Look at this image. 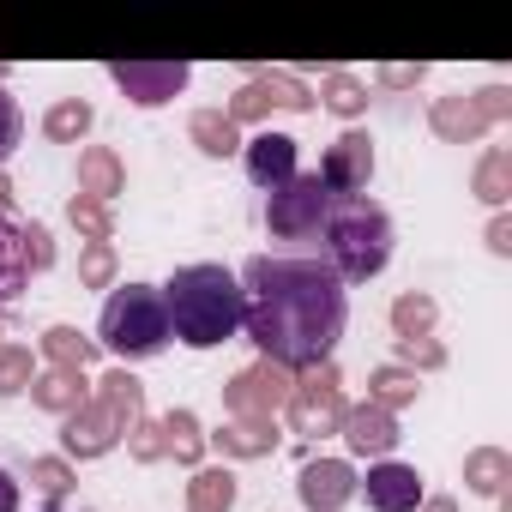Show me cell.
<instances>
[{
    "instance_id": "cell-1",
    "label": "cell",
    "mask_w": 512,
    "mask_h": 512,
    "mask_svg": "<svg viewBox=\"0 0 512 512\" xmlns=\"http://www.w3.org/2000/svg\"><path fill=\"white\" fill-rule=\"evenodd\" d=\"M235 284H241V332L260 344V362L284 374L332 362L344 320H350V296L326 260L260 253V260L241 266Z\"/></svg>"
},
{
    "instance_id": "cell-2",
    "label": "cell",
    "mask_w": 512,
    "mask_h": 512,
    "mask_svg": "<svg viewBox=\"0 0 512 512\" xmlns=\"http://www.w3.org/2000/svg\"><path fill=\"white\" fill-rule=\"evenodd\" d=\"M157 296L169 314V338H181L187 350H217L241 332V284H235V272H223L211 260L181 266Z\"/></svg>"
},
{
    "instance_id": "cell-3",
    "label": "cell",
    "mask_w": 512,
    "mask_h": 512,
    "mask_svg": "<svg viewBox=\"0 0 512 512\" xmlns=\"http://www.w3.org/2000/svg\"><path fill=\"white\" fill-rule=\"evenodd\" d=\"M320 235H326V266H332L338 284H368V278H380L386 260H392V241H398V235H392V217H386L368 193L332 199Z\"/></svg>"
},
{
    "instance_id": "cell-4",
    "label": "cell",
    "mask_w": 512,
    "mask_h": 512,
    "mask_svg": "<svg viewBox=\"0 0 512 512\" xmlns=\"http://www.w3.org/2000/svg\"><path fill=\"white\" fill-rule=\"evenodd\" d=\"M97 350L121 356V368L127 362H151V356L169 350V314H163L157 284H121V290H109L103 320H97Z\"/></svg>"
},
{
    "instance_id": "cell-5",
    "label": "cell",
    "mask_w": 512,
    "mask_h": 512,
    "mask_svg": "<svg viewBox=\"0 0 512 512\" xmlns=\"http://www.w3.org/2000/svg\"><path fill=\"white\" fill-rule=\"evenodd\" d=\"M512 121V91L506 85H482V91H452V97H434L428 109V127L434 139L446 145H476L488 127Z\"/></svg>"
},
{
    "instance_id": "cell-6",
    "label": "cell",
    "mask_w": 512,
    "mask_h": 512,
    "mask_svg": "<svg viewBox=\"0 0 512 512\" xmlns=\"http://www.w3.org/2000/svg\"><path fill=\"white\" fill-rule=\"evenodd\" d=\"M344 410H350V404H344V374H338V362L302 368V374H296V392H290V404H284L290 434H302V440H326V434H338Z\"/></svg>"
},
{
    "instance_id": "cell-7",
    "label": "cell",
    "mask_w": 512,
    "mask_h": 512,
    "mask_svg": "<svg viewBox=\"0 0 512 512\" xmlns=\"http://www.w3.org/2000/svg\"><path fill=\"white\" fill-rule=\"evenodd\" d=\"M326 211H332V193H326V181L320 175H290L272 199H266V229L278 235V241H308V235H320V223H326Z\"/></svg>"
},
{
    "instance_id": "cell-8",
    "label": "cell",
    "mask_w": 512,
    "mask_h": 512,
    "mask_svg": "<svg viewBox=\"0 0 512 512\" xmlns=\"http://www.w3.org/2000/svg\"><path fill=\"white\" fill-rule=\"evenodd\" d=\"M290 392H296V374H284V368H272V362H253V368H241V374L223 386V410H229V416L278 422L284 404H290Z\"/></svg>"
},
{
    "instance_id": "cell-9",
    "label": "cell",
    "mask_w": 512,
    "mask_h": 512,
    "mask_svg": "<svg viewBox=\"0 0 512 512\" xmlns=\"http://www.w3.org/2000/svg\"><path fill=\"white\" fill-rule=\"evenodd\" d=\"M320 181H326V193L332 199H356V193H368V181H374V145H368V133H338L332 145H326V157H320V169H314Z\"/></svg>"
},
{
    "instance_id": "cell-10",
    "label": "cell",
    "mask_w": 512,
    "mask_h": 512,
    "mask_svg": "<svg viewBox=\"0 0 512 512\" xmlns=\"http://www.w3.org/2000/svg\"><path fill=\"white\" fill-rule=\"evenodd\" d=\"M109 79L127 91V103L157 109V103H175V97L187 91L193 73H187V61H115Z\"/></svg>"
},
{
    "instance_id": "cell-11",
    "label": "cell",
    "mask_w": 512,
    "mask_h": 512,
    "mask_svg": "<svg viewBox=\"0 0 512 512\" xmlns=\"http://www.w3.org/2000/svg\"><path fill=\"white\" fill-rule=\"evenodd\" d=\"M121 446V428H115V416L91 398V404H79L73 416H61V458L73 464V458H103V452H115Z\"/></svg>"
},
{
    "instance_id": "cell-12",
    "label": "cell",
    "mask_w": 512,
    "mask_h": 512,
    "mask_svg": "<svg viewBox=\"0 0 512 512\" xmlns=\"http://www.w3.org/2000/svg\"><path fill=\"white\" fill-rule=\"evenodd\" d=\"M296 494H302L308 512H338V506L356 500V470L344 458H308L302 476H296Z\"/></svg>"
},
{
    "instance_id": "cell-13",
    "label": "cell",
    "mask_w": 512,
    "mask_h": 512,
    "mask_svg": "<svg viewBox=\"0 0 512 512\" xmlns=\"http://www.w3.org/2000/svg\"><path fill=\"white\" fill-rule=\"evenodd\" d=\"M241 163H247V181L253 187H266V193H278L290 175H296V139L290 133H253V139H241Z\"/></svg>"
},
{
    "instance_id": "cell-14",
    "label": "cell",
    "mask_w": 512,
    "mask_h": 512,
    "mask_svg": "<svg viewBox=\"0 0 512 512\" xmlns=\"http://www.w3.org/2000/svg\"><path fill=\"white\" fill-rule=\"evenodd\" d=\"M362 494H368V506L374 512H416L428 494H422V476H416V464H398V458H380V464H368V482H362Z\"/></svg>"
},
{
    "instance_id": "cell-15",
    "label": "cell",
    "mask_w": 512,
    "mask_h": 512,
    "mask_svg": "<svg viewBox=\"0 0 512 512\" xmlns=\"http://www.w3.org/2000/svg\"><path fill=\"white\" fill-rule=\"evenodd\" d=\"M338 434H344V446L362 452V458H392V446L404 440V434H398V416L380 410V404H350L344 422H338Z\"/></svg>"
},
{
    "instance_id": "cell-16",
    "label": "cell",
    "mask_w": 512,
    "mask_h": 512,
    "mask_svg": "<svg viewBox=\"0 0 512 512\" xmlns=\"http://www.w3.org/2000/svg\"><path fill=\"white\" fill-rule=\"evenodd\" d=\"M278 422H260V416H223L217 434H205V446H217L223 458H272L278 452Z\"/></svg>"
},
{
    "instance_id": "cell-17",
    "label": "cell",
    "mask_w": 512,
    "mask_h": 512,
    "mask_svg": "<svg viewBox=\"0 0 512 512\" xmlns=\"http://www.w3.org/2000/svg\"><path fill=\"white\" fill-rule=\"evenodd\" d=\"M31 404L49 410V416H73L79 404H91V380L73 374V368H37V380H31Z\"/></svg>"
},
{
    "instance_id": "cell-18",
    "label": "cell",
    "mask_w": 512,
    "mask_h": 512,
    "mask_svg": "<svg viewBox=\"0 0 512 512\" xmlns=\"http://www.w3.org/2000/svg\"><path fill=\"white\" fill-rule=\"evenodd\" d=\"M91 398H97V404H103V410L115 416L121 440H127V434H133V428L145 422V386H139V380H133L127 368H109V374L97 380V392H91Z\"/></svg>"
},
{
    "instance_id": "cell-19",
    "label": "cell",
    "mask_w": 512,
    "mask_h": 512,
    "mask_svg": "<svg viewBox=\"0 0 512 512\" xmlns=\"http://www.w3.org/2000/svg\"><path fill=\"white\" fill-rule=\"evenodd\" d=\"M79 193L109 205L115 193H127V163H121L109 145H85V151H79Z\"/></svg>"
},
{
    "instance_id": "cell-20",
    "label": "cell",
    "mask_w": 512,
    "mask_h": 512,
    "mask_svg": "<svg viewBox=\"0 0 512 512\" xmlns=\"http://www.w3.org/2000/svg\"><path fill=\"white\" fill-rule=\"evenodd\" d=\"M464 488L482 494V500H506V488H512V452H500V446L464 452Z\"/></svg>"
},
{
    "instance_id": "cell-21",
    "label": "cell",
    "mask_w": 512,
    "mask_h": 512,
    "mask_svg": "<svg viewBox=\"0 0 512 512\" xmlns=\"http://www.w3.org/2000/svg\"><path fill=\"white\" fill-rule=\"evenodd\" d=\"M187 139L199 145V157H235L241 151V127L223 109H193L187 115Z\"/></svg>"
},
{
    "instance_id": "cell-22",
    "label": "cell",
    "mask_w": 512,
    "mask_h": 512,
    "mask_svg": "<svg viewBox=\"0 0 512 512\" xmlns=\"http://www.w3.org/2000/svg\"><path fill=\"white\" fill-rule=\"evenodd\" d=\"M37 350H43L49 368H73V374H85V368L97 362V338H85L79 326H49V332L37 338Z\"/></svg>"
},
{
    "instance_id": "cell-23",
    "label": "cell",
    "mask_w": 512,
    "mask_h": 512,
    "mask_svg": "<svg viewBox=\"0 0 512 512\" xmlns=\"http://www.w3.org/2000/svg\"><path fill=\"white\" fill-rule=\"evenodd\" d=\"M470 193L482 199V205H506L512 199V151L506 145H488L482 157H476V175H470Z\"/></svg>"
},
{
    "instance_id": "cell-24",
    "label": "cell",
    "mask_w": 512,
    "mask_h": 512,
    "mask_svg": "<svg viewBox=\"0 0 512 512\" xmlns=\"http://www.w3.org/2000/svg\"><path fill=\"white\" fill-rule=\"evenodd\" d=\"M157 422H163V452H169L175 464L199 470V458H205V428H199V416H193V410H169V416H157Z\"/></svg>"
},
{
    "instance_id": "cell-25",
    "label": "cell",
    "mask_w": 512,
    "mask_h": 512,
    "mask_svg": "<svg viewBox=\"0 0 512 512\" xmlns=\"http://www.w3.org/2000/svg\"><path fill=\"white\" fill-rule=\"evenodd\" d=\"M235 506V476L229 464H199L187 482V512H229Z\"/></svg>"
},
{
    "instance_id": "cell-26",
    "label": "cell",
    "mask_w": 512,
    "mask_h": 512,
    "mask_svg": "<svg viewBox=\"0 0 512 512\" xmlns=\"http://www.w3.org/2000/svg\"><path fill=\"white\" fill-rule=\"evenodd\" d=\"M416 392H422V374H410V368H398V362H386V368H374L368 374V404H380V410H404V404H416Z\"/></svg>"
},
{
    "instance_id": "cell-27",
    "label": "cell",
    "mask_w": 512,
    "mask_h": 512,
    "mask_svg": "<svg viewBox=\"0 0 512 512\" xmlns=\"http://www.w3.org/2000/svg\"><path fill=\"white\" fill-rule=\"evenodd\" d=\"M91 121H97V109H91L85 97H61V103H49V115H43V139L79 145V139L91 133Z\"/></svg>"
},
{
    "instance_id": "cell-28",
    "label": "cell",
    "mask_w": 512,
    "mask_h": 512,
    "mask_svg": "<svg viewBox=\"0 0 512 512\" xmlns=\"http://www.w3.org/2000/svg\"><path fill=\"white\" fill-rule=\"evenodd\" d=\"M31 272H25V253H19V223L0 217V308H13L25 296Z\"/></svg>"
},
{
    "instance_id": "cell-29",
    "label": "cell",
    "mask_w": 512,
    "mask_h": 512,
    "mask_svg": "<svg viewBox=\"0 0 512 512\" xmlns=\"http://www.w3.org/2000/svg\"><path fill=\"white\" fill-rule=\"evenodd\" d=\"M434 320H440V308H434L428 290H404L392 302V332L398 338H434Z\"/></svg>"
},
{
    "instance_id": "cell-30",
    "label": "cell",
    "mask_w": 512,
    "mask_h": 512,
    "mask_svg": "<svg viewBox=\"0 0 512 512\" xmlns=\"http://www.w3.org/2000/svg\"><path fill=\"white\" fill-rule=\"evenodd\" d=\"M314 97H320V103H326L332 115H344V121L368 115V85H362L356 73H344V67H338V73H326V85H320Z\"/></svg>"
},
{
    "instance_id": "cell-31",
    "label": "cell",
    "mask_w": 512,
    "mask_h": 512,
    "mask_svg": "<svg viewBox=\"0 0 512 512\" xmlns=\"http://www.w3.org/2000/svg\"><path fill=\"white\" fill-rule=\"evenodd\" d=\"M31 380H37V356H31V344H0V398L31 392Z\"/></svg>"
},
{
    "instance_id": "cell-32",
    "label": "cell",
    "mask_w": 512,
    "mask_h": 512,
    "mask_svg": "<svg viewBox=\"0 0 512 512\" xmlns=\"http://www.w3.org/2000/svg\"><path fill=\"white\" fill-rule=\"evenodd\" d=\"M272 109H278V103H272V91H266V79H260V73H253V79H247V85H241V91L223 103V115H229L235 127H253V121H266Z\"/></svg>"
},
{
    "instance_id": "cell-33",
    "label": "cell",
    "mask_w": 512,
    "mask_h": 512,
    "mask_svg": "<svg viewBox=\"0 0 512 512\" xmlns=\"http://www.w3.org/2000/svg\"><path fill=\"white\" fill-rule=\"evenodd\" d=\"M115 272H121L115 241H85V253H79V284L85 290H115Z\"/></svg>"
},
{
    "instance_id": "cell-34",
    "label": "cell",
    "mask_w": 512,
    "mask_h": 512,
    "mask_svg": "<svg viewBox=\"0 0 512 512\" xmlns=\"http://www.w3.org/2000/svg\"><path fill=\"white\" fill-rule=\"evenodd\" d=\"M67 223H73L85 241H109V235H115V211H109L103 199H85V193L67 199Z\"/></svg>"
},
{
    "instance_id": "cell-35",
    "label": "cell",
    "mask_w": 512,
    "mask_h": 512,
    "mask_svg": "<svg viewBox=\"0 0 512 512\" xmlns=\"http://www.w3.org/2000/svg\"><path fill=\"white\" fill-rule=\"evenodd\" d=\"M73 482H79V476H73L67 458H31V488H37L49 506H61V500L73 494Z\"/></svg>"
},
{
    "instance_id": "cell-36",
    "label": "cell",
    "mask_w": 512,
    "mask_h": 512,
    "mask_svg": "<svg viewBox=\"0 0 512 512\" xmlns=\"http://www.w3.org/2000/svg\"><path fill=\"white\" fill-rule=\"evenodd\" d=\"M260 79H266V91H272L278 109H290V115H308V109H314V91H308L302 79H290V73H278V67H260Z\"/></svg>"
},
{
    "instance_id": "cell-37",
    "label": "cell",
    "mask_w": 512,
    "mask_h": 512,
    "mask_svg": "<svg viewBox=\"0 0 512 512\" xmlns=\"http://www.w3.org/2000/svg\"><path fill=\"white\" fill-rule=\"evenodd\" d=\"M398 344V368H410V374H434V368H446V350L434 344V338H392Z\"/></svg>"
},
{
    "instance_id": "cell-38",
    "label": "cell",
    "mask_w": 512,
    "mask_h": 512,
    "mask_svg": "<svg viewBox=\"0 0 512 512\" xmlns=\"http://www.w3.org/2000/svg\"><path fill=\"white\" fill-rule=\"evenodd\" d=\"M19 253H25V272H49L55 266V235L43 223H19Z\"/></svg>"
},
{
    "instance_id": "cell-39",
    "label": "cell",
    "mask_w": 512,
    "mask_h": 512,
    "mask_svg": "<svg viewBox=\"0 0 512 512\" xmlns=\"http://www.w3.org/2000/svg\"><path fill=\"white\" fill-rule=\"evenodd\" d=\"M127 452H133L139 464H163V458H169V452H163V422H157V416H145V422L127 434Z\"/></svg>"
},
{
    "instance_id": "cell-40",
    "label": "cell",
    "mask_w": 512,
    "mask_h": 512,
    "mask_svg": "<svg viewBox=\"0 0 512 512\" xmlns=\"http://www.w3.org/2000/svg\"><path fill=\"white\" fill-rule=\"evenodd\" d=\"M19 139H25V115H19V103L7 91H0V157H7Z\"/></svg>"
},
{
    "instance_id": "cell-41",
    "label": "cell",
    "mask_w": 512,
    "mask_h": 512,
    "mask_svg": "<svg viewBox=\"0 0 512 512\" xmlns=\"http://www.w3.org/2000/svg\"><path fill=\"white\" fill-rule=\"evenodd\" d=\"M422 73H428L422 61H416V67H380V85H386V91H410V85H422Z\"/></svg>"
},
{
    "instance_id": "cell-42",
    "label": "cell",
    "mask_w": 512,
    "mask_h": 512,
    "mask_svg": "<svg viewBox=\"0 0 512 512\" xmlns=\"http://www.w3.org/2000/svg\"><path fill=\"white\" fill-rule=\"evenodd\" d=\"M488 253H500V260L512 253V217L506 211H494V223H488Z\"/></svg>"
},
{
    "instance_id": "cell-43",
    "label": "cell",
    "mask_w": 512,
    "mask_h": 512,
    "mask_svg": "<svg viewBox=\"0 0 512 512\" xmlns=\"http://www.w3.org/2000/svg\"><path fill=\"white\" fill-rule=\"evenodd\" d=\"M19 494H25V488H19V476L0 464V512H19Z\"/></svg>"
},
{
    "instance_id": "cell-44",
    "label": "cell",
    "mask_w": 512,
    "mask_h": 512,
    "mask_svg": "<svg viewBox=\"0 0 512 512\" xmlns=\"http://www.w3.org/2000/svg\"><path fill=\"white\" fill-rule=\"evenodd\" d=\"M13 205H19V193H13V181H7V169H0V217L13 223Z\"/></svg>"
},
{
    "instance_id": "cell-45",
    "label": "cell",
    "mask_w": 512,
    "mask_h": 512,
    "mask_svg": "<svg viewBox=\"0 0 512 512\" xmlns=\"http://www.w3.org/2000/svg\"><path fill=\"white\" fill-rule=\"evenodd\" d=\"M416 512H458V500H452V494H434V500H422Z\"/></svg>"
}]
</instances>
